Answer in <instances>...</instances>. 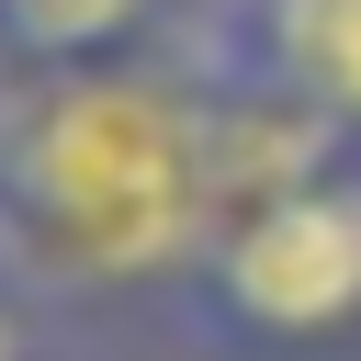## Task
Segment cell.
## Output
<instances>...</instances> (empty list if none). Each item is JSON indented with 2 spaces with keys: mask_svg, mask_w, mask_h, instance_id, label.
Masks as SVG:
<instances>
[{
  "mask_svg": "<svg viewBox=\"0 0 361 361\" xmlns=\"http://www.w3.org/2000/svg\"><path fill=\"white\" fill-rule=\"evenodd\" d=\"M338 147H350V124H327L305 90L226 68L203 90V203H214V237L248 226V214H271V203H293L305 180H327Z\"/></svg>",
  "mask_w": 361,
  "mask_h": 361,
  "instance_id": "3957f363",
  "label": "cell"
},
{
  "mask_svg": "<svg viewBox=\"0 0 361 361\" xmlns=\"http://www.w3.org/2000/svg\"><path fill=\"white\" fill-rule=\"evenodd\" d=\"M203 90L158 68H0V259L56 293L203 271Z\"/></svg>",
  "mask_w": 361,
  "mask_h": 361,
  "instance_id": "6da1fadb",
  "label": "cell"
},
{
  "mask_svg": "<svg viewBox=\"0 0 361 361\" xmlns=\"http://www.w3.org/2000/svg\"><path fill=\"white\" fill-rule=\"evenodd\" d=\"M203 293L237 338H338L361 316V169L338 158L293 203L226 226L203 248Z\"/></svg>",
  "mask_w": 361,
  "mask_h": 361,
  "instance_id": "7a4b0ae2",
  "label": "cell"
},
{
  "mask_svg": "<svg viewBox=\"0 0 361 361\" xmlns=\"http://www.w3.org/2000/svg\"><path fill=\"white\" fill-rule=\"evenodd\" d=\"M0 361H34V350H23V305H11V293H0Z\"/></svg>",
  "mask_w": 361,
  "mask_h": 361,
  "instance_id": "8992f818",
  "label": "cell"
},
{
  "mask_svg": "<svg viewBox=\"0 0 361 361\" xmlns=\"http://www.w3.org/2000/svg\"><path fill=\"white\" fill-rule=\"evenodd\" d=\"M158 0H0V68H102Z\"/></svg>",
  "mask_w": 361,
  "mask_h": 361,
  "instance_id": "5b68a950",
  "label": "cell"
},
{
  "mask_svg": "<svg viewBox=\"0 0 361 361\" xmlns=\"http://www.w3.org/2000/svg\"><path fill=\"white\" fill-rule=\"evenodd\" d=\"M226 68L282 79L327 124L361 135V0H237L226 11Z\"/></svg>",
  "mask_w": 361,
  "mask_h": 361,
  "instance_id": "277c9868",
  "label": "cell"
}]
</instances>
